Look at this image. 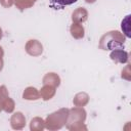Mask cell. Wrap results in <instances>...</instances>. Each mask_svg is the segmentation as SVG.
<instances>
[{
	"label": "cell",
	"mask_w": 131,
	"mask_h": 131,
	"mask_svg": "<svg viewBox=\"0 0 131 131\" xmlns=\"http://www.w3.org/2000/svg\"><path fill=\"white\" fill-rule=\"evenodd\" d=\"M3 54H4V51H3V48L0 46V57H2L3 56Z\"/></svg>",
	"instance_id": "22"
},
{
	"label": "cell",
	"mask_w": 131,
	"mask_h": 131,
	"mask_svg": "<svg viewBox=\"0 0 131 131\" xmlns=\"http://www.w3.org/2000/svg\"><path fill=\"white\" fill-rule=\"evenodd\" d=\"M30 128H31V130H33V131H42L44 128H45V121L43 120V119H41V118H38V117H36V118H34V119H32V121H31V125H30Z\"/></svg>",
	"instance_id": "13"
},
{
	"label": "cell",
	"mask_w": 131,
	"mask_h": 131,
	"mask_svg": "<svg viewBox=\"0 0 131 131\" xmlns=\"http://www.w3.org/2000/svg\"><path fill=\"white\" fill-rule=\"evenodd\" d=\"M36 1L37 0H14V4L19 10H24L32 7Z\"/></svg>",
	"instance_id": "15"
},
{
	"label": "cell",
	"mask_w": 131,
	"mask_h": 131,
	"mask_svg": "<svg viewBox=\"0 0 131 131\" xmlns=\"http://www.w3.org/2000/svg\"><path fill=\"white\" fill-rule=\"evenodd\" d=\"M70 32L75 39H81L84 37V28L81 24L73 23V25L70 28Z\"/></svg>",
	"instance_id": "10"
},
{
	"label": "cell",
	"mask_w": 131,
	"mask_h": 131,
	"mask_svg": "<svg viewBox=\"0 0 131 131\" xmlns=\"http://www.w3.org/2000/svg\"><path fill=\"white\" fill-rule=\"evenodd\" d=\"M122 78L126 80H130V66L129 64L122 71Z\"/></svg>",
	"instance_id": "19"
},
{
	"label": "cell",
	"mask_w": 131,
	"mask_h": 131,
	"mask_svg": "<svg viewBox=\"0 0 131 131\" xmlns=\"http://www.w3.org/2000/svg\"><path fill=\"white\" fill-rule=\"evenodd\" d=\"M10 124H11L12 129L20 130V129H23V128L25 127V125H26V118H25V116H24L20 112H16V113H14V114L11 116Z\"/></svg>",
	"instance_id": "6"
},
{
	"label": "cell",
	"mask_w": 131,
	"mask_h": 131,
	"mask_svg": "<svg viewBox=\"0 0 131 131\" xmlns=\"http://www.w3.org/2000/svg\"><path fill=\"white\" fill-rule=\"evenodd\" d=\"M8 96V91L6 89V87L3 85V86H0V107H1V103L2 101ZM2 110V108H1Z\"/></svg>",
	"instance_id": "18"
},
{
	"label": "cell",
	"mask_w": 131,
	"mask_h": 131,
	"mask_svg": "<svg viewBox=\"0 0 131 131\" xmlns=\"http://www.w3.org/2000/svg\"><path fill=\"white\" fill-rule=\"evenodd\" d=\"M14 106H15L14 101H13L9 96H7V97L2 101V103H1V108H2L4 112H6V113H12L13 110H14Z\"/></svg>",
	"instance_id": "14"
},
{
	"label": "cell",
	"mask_w": 131,
	"mask_h": 131,
	"mask_svg": "<svg viewBox=\"0 0 131 131\" xmlns=\"http://www.w3.org/2000/svg\"><path fill=\"white\" fill-rule=\"evenodd\" d=\"M122 30H123V33H125L126 37H130V15H127L123 20H122Z\"/></svg>",
	"instance_id": "16"
},
{
	"label": "cell",
	"mask_w": 131,
	"mask_h": 131,
	"mask_svg": "<svg viewBox=\"0 0 131 131\" xmlns=\"http://www.w3.org/2000/svg\"><path fill=\"white\" fill-rule=\"evenodd\" d=\"M23 97L27 100H37L40 98V93L35 87H28L25 89Z\"/></svg>",
	"instance_id": "11"
},
{
	"label": "cell",
	"mask_w": 131,
	"mask_h": 131,
	"mask_svg": "<svg viewBox=\"0 0 131 131\" xmlns=\"http://www.w3.org/2000/svg\"><path fill=\"white\" fill-rule=\"evenodd\" d=\"M52 3H55L56 5L59 6H67V5H71L77 2V0H51Z\"/></svg>",
	"instance_id": "17"
},
{
	"label": "cell",
	"mask_w": 131,
	"mask_h": 131,
	"mask_svg": "<svg viewBox=\"0 0 131 131\" xmlns=\"http://www.w3.org/2000/svg\"><path fill=\"white\" fill-rule=\"evenodd\" d=\"M43 84L44 85H51V86L56 88L60 84V78L55 73H47L43 77Z\"/></svg>",
	"instance_id": "8"
},
{
	"label": "cell",
	"mask_w": 131,
	"mask_h": 131,
	"mask_svg": "<svg viewBox=\"0 0 131 131\" xmlns=\"http://www.w3.org/2000/svg\"><path fill=\"white\" fill-rule=\"evenodd\" d=\"M110 57L112 60H114L115 62L117 63H127L128 60H129V55H128V52L123 50L122 48H117V49H114L111 54H110Z\"/></svg>",
	"instance_id": "5"
},
{
	"label": "cell",
	"mask_w": 131,
	"mask_h": 131,
	"mask_svg": "<svg viewBox=\"0 0 131 131\" xmlns=\"http://www.w3.org/2000/svg\"><path fill=\"white\" fill-rule=\"evenodd\" d=\"M0 3L3 7L5 8H9L12 6V4L14 3V0H0Z\"/></svg>",
	"instance_id": "20"
},
{
	"label": "cell",
	"mask_w": 131,
	"mask_h": 131,
	"mask_svg": "<svg viewBox=\"0 0 131 131\" xmlns=\"http://www.w3.org/2000/svg\"><path fill=\"white\" fill-rule=\"evenodd\" d=\"M125 43V36L119 31H110L101 36L99 48L102 50H112L120 48Z\"/></svg>",
	"instance_id": "1"
},
{
	"label": "cell",
	"mask_w": 131,
	"mask_h": 131,
	"mask_svg": "<svg viewBox=\"0 0 131 131\" xmlns=\"http://www.w3.org/2000/svg\"><path fill=\"white\" fill-rule=\"evenodd\" d=\"M1 111H2V110H1V107H0V112H1Z\"/></svg>",
	"instance_id": "25"
},
{
	"label": "cell",
	"mask_w": 131,
	"mask_h": 131,
	"mask_svg": "<svg viewBox=\"0 0 131 131\" xmlns=\"http://www.w3.org/2000/svg\"><path fill=\"white\" fill-rule=\"evenodd\" d=\"M85 1H86L87 3H94L96 0H85Z\"/></svg>",
	"instance_id": "23"
},
{
	"label": "cell",
	"mask_w": 131,
	"mask_h": 131,
	"mask_svg": "<svg viewBox=\"0 0 131 131\" xmlns=\"http://www.w3.org/2000/svg\"><path fill=\"white\" fill-rule=\"evenodd\" d=\"M89 101V96L87 93L85 92H80L78 94H76V96L74 97V105L75 106H84L85 104H87Z\"/></svg>",
	"instance_id": "12"
},
{
	"label": "cell",
	"mask_w": 131,
	"mask_h": 131,
	"mask_svg": "<svg viewBox=\"0 0 131 131\" xmlns=\"http://www.w3.org/2000/svg\"><path fill=\"white\" fill-rule=\"evenodd\" d=\"M2 36H3V33H2V29L0 28V40H1V38H2Z\"/></svg>",
	"instance_id": "24"
},
{
	"label": "cell",
	"mask_w": 131,
	"mask_h": 131,
	"mask_svg": "<svg viewBox=\"0 0 131 131\" xmlns=\"http://www.w3.org/2000/svg\"><path fill=\"white\" fill-rule=\"evenodd\" d=\"M86 119V112L82 106H76L72 110H69V117L67 121V128L70 130H81L86 127L83 125Z\"/></svg>",
	"instance_id": "2"
},
{
	"label": "cell",
	"mask_w": 131,
	"mask_h": 131,
	"mask_svg": "<svg viewBox=\"0 0 131 131\" xmlns=\"http://www.w3.org/2000/svg\"><path fill=\"white\" fill-rule=\"evenodd\" d=\"M39 93H40V97H42L44 100H49L55 94V87L51 85H44L39 91Z\"/></svg>",
	"instance_id": "9"
},
{
	"label": "cell",
	"mask_w": 131,
	"mask_h": 131,
	"mask_svg": "<svg viewBox=\"0 0 131 131\" xmlns=\"http://www.w3.org/2000/svg\"><path fill=\"white\" fill-rule=\"evenodd\" d=\"M87 18H88V11L84 7L77 8L76 10H74V12L72 14V20H73V23L82 24V23L86 21Z\"/></svg>",
	"instance_id": "7"
},
{
	"label": "cell",
	"mask_w": 131,
	"mask_h": 131,
	"mask_svg": "<svg viewBox=\"0 0 131 131\" xmlns=\"http://www.w3.org/2000/svg\"><path fill=\"white\" fill-rule=\"evenodd\" d=\"M3 69V59L2 57H0V71Z\"/></svg>",
	"instance_id": "21"
},
{
	"label": "cell",
	"mask_w": 131,
	"mask_h": 131,
	"mask_svg": "<svg viewBox=\"0 0 131 131\" xmlns=\"http://www.w3.org/2000/svg\"><path fill=\"white\" fill-rule=\"evenodd\" d=\"M68 117H69V110L60 108V110L50 114L47 117V119L45 120V127L49 130L60 129L67 123Z\"/></svg>",
	"instance_id": "3"
},
{
	"label": "cell",
	"mask_w": 131,
	"mask_h": 131,
	"mask_svg": "<svg viewBox=\"0 0 131 131\" xmlns=\"http://www.w3.org/2000/svg\"><path fill=\"white\" fill-rule=\"evenodd\" d=\"M26 51L32 56H39L43 52V46L38 40H29L26 44Z\"/></svg>",
	"instance_id": "4"
}]
</instances>
